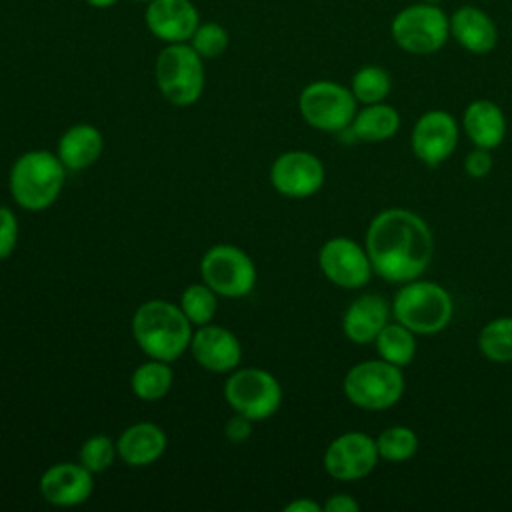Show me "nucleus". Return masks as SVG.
<instances>
[{
	"label": "nucleus",
	"mask_w": 512,
	"mask_h": 512,
	"mask_svg": "<svg viewBox=\"0 0 512 512\" xmlns=\"http://www.w3.org/2000/svg\"><path fill=\"white\" fill-rule=\"evenodd\" d=\"M154 76L160 94L174 106L194 104L204 90L202 56L186 42L166 44L160 50Z\"/></svg>",
	"instance_id": "nucleus-6"
},
{
	"label": "nucleus",
	"mask_w": 512,
	"mask_h": 512,
	"mask_svg": "<svg viewBox=\"0 0 512 512\" xmlns=\"http://www.w3.org/2000/svg\"><path fill=\"white\" fill-rule=\"evenodd\" d=\"M18 242V220L8 206H0V260L8 258Z\"/></svg>",
	"instance_id": "nucleus-32"
},
{
	"label": "nucleus",
	"mask_w": 512,
	"mask_h": 512,
	"mask_svg": "<svg viewBox=\"0 0 512 512\" xmlns=\"http://www.w3.org/2000/svg\"><path fill=\"white\" fill-rule=\"evenodd\" d=\"M132 336L140 350L156 360L172 362L184 354L192 338V322L180 304L148 300L132 316Z\"/></svg>",
	"instance_id": "nucleus-2"
},
{
	"label": "nucleus",
	"mask_w": 512,
	"mask_h": 512,
	"mask_svg": "<svg viewBox=\"0 0 512 512\" xmlns=\"http://www.w3.org/2000/svg\"><path fill=\"white\" fill-rule=\"evenodd\" d=\"M434 240L428 224L406 208H388L366 230L372 272L388 282L416 280L430 264Z\"/></svg>",
	"instance_id": "nucleus-1"
},
{
	"label": "nucleus",
	"mask_w": 512,
	"mask_h": 512,
	"mask_svg": "<svg viewBox=\"0 0 512 512\" xmlns=\"http://www.w3.org/2000/svg\"><path fill=\"white\" fill-rule=\"evenodd\" d=\"M190 352L194 360L208 372H232L242 358V346L236 334L224 326L204 324L190 338Z\"/></svg>",
	"instance_id": "nucleus-15"
},
{
	"label": "nucleus",
	"mask_w": 512,
	"mask_h": 512,
	"mask_svg": "<svg viewBox=\"0 0 512 512\" xmlns=\"http://www.w3.org/2000/svg\"><path fill=\"white\" fill-rule=\"evenodd\" d=\"M136 2H146V4H148V2H150V0H136Z\"/></svg>",
	"instance_id": "nucleus-39"
},
{
	"label": "nucleus",
	"mask_w": 512,
	"mask_h": 512,
	"mask_svg": "<svg viewBox=\"0 0 512 512\" xmlns=\"http://www.w3.org/2000/svg\"><path fill=\"white\" fill-rule=\"evenodd\" d=\"M170 362L150 358L148 362L140 364L132 376H130V388L132 392L146 402L160 400L168 394L172 386V368L168 366Z\"/></svg>",
	"instance_id": "nucleus-24"
},
{
	"label": "nucleus",
	"mask_w": 512,
	"mask_h": 512,
	"mask_svg": "<svg viewBox=\"0 0 512 512\" xmlns=\"http://www.w3.org/2000/svg\"><path fill=\"white\" fill-rule=\"evenodd\" d=\"M392 88L390 72L376 64H366L358 68L350 80V90L356 102L362 104H376L382 102Z\"/></svg>",
	"instance_id": "nucleus-26"
},
{
	"label": "nucleus",
	"mask_w": 512,
	"mask_h": 512,
	"mask_svg": "<svg viewBox=\"0 0 512 512\" xmlns=\"http://www.w3.org/2000/svg\"><path fill=\"white\" fill-rule=\"evenodd\" d=\"M400 126V114L394 106L376 102L364 104L360 112H356L350 130L358 140L364 142H380L396 134Z\"/></svg>",
	"instance_id": "nucleus-23"
},
{
	"label": "nucleus",
	"mask_w": 512,
	"mask_h": 512,
	"mask_svg": "<svg viewBox=\"0 0 512 512\" xmlns=\"http://www.w3.org/2000/svg\"><path fill=\"white\" fill-rule=\"evenodd\" d=\"M298 108L306 124L322 132H340L356 116V98L350 88L332 80H314L298 96Z\"/></svg>",
	"instance_id": "nucleus-8"
},
{
	"label": "nucleus",
	"mask_w": 512,
	"mask_h": 512,
	"mask_svg": "<svg viewBox=\"0 0 512 512\" xmlns=\"http://www.w3.org/2000/svg\"><path fill=\"white\" fill-rule=\"evenodd\" d=\"M118 450H116V444L104 436V434H96V436H90L82 446H80V452H78V462L90 470L92 474H98V472H104L112 466L114 458H116Z\"/></svg>",
	"instance_id": "nucleus-31"
},
{
	"label": "nucleus",
	"mask_w": 512,
	"mask_h": 512,
	"mask_svg": "<svg viewBox=\"0 0 512 512\" xmlns=\"http://www.w3.org/2000/svg\"><path fill=\"white\" fill-rule=\"evenodd\" d=\"M464 168H466V172H468L472 178H484V176L492 170V156H490V150L476 146V148L466 156Z\"/></svg>",
	"instance_id": "nucleus-33"
},
{
	"label": "nucleus",
	"mask_w": 512,
	"mask_h": 512,
	"mask_svg": "<svg viewBox=\"0 0 512 512\" xmlns=\"http://www.w3.org/2000/svg\"><path fill=\"white\" fill-rule=\"evenodd\" d=\"M104 148L100 130L92 124H74L58 140V158L66 170H84L92 166Z\"/></svg>",
	"instance_id": "nucleus-22"
},
{
	"label": "nucleus",
	"mask_w": 512,
	"mask_h": 512,
	"mask_svg": "<svg viewBox=\"0 0 512 512\" xmlns=\"http://www.w3.org/2000/svg\"><path fill=\"white\" fill-rule=\"evenodd\" d=\"M202 282L218 296L242 298L254 290L256 266L238 246L216 244L200 260Z\"/></svg>",
	"instance_id": "nucleus-10"
},
{
	"label": "nucleus",
	"mask_w": 512,
	"mask_h": 512,
	"mask_svg": "<svg viewBox=\"0 0 512 512\" xmlns=\"http://www.w3.org/2000/svg\"><path fill=\"white\" fill-rule=\"evenodd\" d=\"M376 448L380 458L390 462H402L416 454L418 436L408 426H390L378 434Z\"/></svg>",
	"instance_id": "nucleus-29"
},
{
	"label": "nucleus",
	"mask_w": 512,
	"mask_h": 512,
	"mask_svg": "<svg viewBox=\"0 0 512 512\" xmlns=\"http://www.w3.org/2000/svg\"><path fill=\"white\" fill-rule=\"evenodd\" d=\"M418 2H428V4H440L442 0H418Z\"/></svg>",
	"instance_id": "nucleus-38"
},
{
	"label": "nucleus",
	"mask_w": 512,
	"mask_h": 512,
	"mask_svg": "<svg viewBox=\"0 0 512 512\" xmlns=\"http://www.w3.org/2000/svg\"><path fill=\"white\" fill-rule=\"evenodd\" d=\"M146 28L166 44L186 42L200 24V14L190 0H150L144 10Z\"/></svg>",
	"instance_id": "nucleus-16"
},
{
	"label": "nucleus",
	"mask_w": 512,
	"mask_h": 512,
	"mask_svg": "<svg viewBox=\"0 0 512 512\" xmlns=\"http://www.w3.org/2000/svg\"><path fill=\"white\" fill-rule=\"evenodd\" d=\"M64 178L66 166L60 162L58 154L30 150L14 160L8 184L18 206L30 212H40L56 202Z\"/></svg>",
	"instance_id": "nucleus-3"
},
{
	"label": "nucleus",
	"mask_w": 512,
	"mask_h": 512,
	"mask_svg": "<svg viewBox=\"0 0 512 512\" xmlns=\"http://www.w3.org/2000/svg\"><path fill=\"white\" fill-rule=\"evenodd\" d=\"M452 298L436 282L410 280L396 292L392 302L394 318L414 334H436L452 318Z\"/></svg>",
	"instance_id": "nucleus-4"
},
{
	"label": "nucleus",
	"mask_w": 512,
	"mask_h": 512,
	"mask_svg": "<svg viewBox=\"0 0 512 512\" xmlns=\"http://www.w3.org/2000/svg\"><path fill=\"white\" fill-rule=\"evenodd\" d=\"M216 292L208 286V284H190L182 296H180V308L186 314V318L192 324L204 326L210 324L216 310H218V300H216Z\"/></svg>",
	"instance_id": "nucleus-28"
},
{
	"label": "nucleus",
	"mask_w": 512,
	"mask_h": 512,
	"mask_svg": "<svg viewBox=\"0 0 512 512\" xmlns=\"http://www.w3.org/2000/svg\"><path fill=\"white\" fill-rule=\"evenodd\" d=\"M274 190L288 198H308L324 184V166L318 156L304 150L280 154L270 166Z\"/></svg>",
	"instance_id": "nucleus-13"
},
{
	"label": "nucleus",
	"mask_w": 512,
	"mask_h": 512,
	"mask_svg": "<svg viewBox=\"0 0 512 512\" xmlns=\"http://www.w3.org/2000/svg\"><path fill=\"white\" fill-rule=\"evenodd\" d=\"M230 44L228 30L218 22H200L190 36V46L204 58H218Z\"/></svg>",
	"instance_id": "nucleus-30"
},
{
	"label": "nucleus",
	"mask_w": 512,
	"mask_h": 512,
	"mask_svg": "<svg viewBox=\"0 0 512 512\" xmlns=\"http://www.w3.org/2000/svg\"><path fill=\"white\" fill-rule=\"evenodd\" d=\"M374 342H376V350H378L380 358L394 366H400V368L410 364L416 354L414 332L408 330L400 322L386 324Z\"/></svg>",
	"instance_id": "nucleus-25"
},
{
	"label": "nucleus",
	"mask_w": 512,
	"mask_h": 512,
	"mask_svg": "<svg viewBox=\"0 0 512 512\" xmlns=\"http://www.w3.org/2000/svg\"><path fill=\"white\" fill-rule=\"evenodd\" d=\"M450 36L470 54H488L498 44V28L482 8L466 4L450 14Z\"/></svg>",
	"instance_id": "nucleus-18"
},
{
	"label": "nucleus",
	"mask_w": 512,
	"mask_h": 512,
	"mask_svg": "<svg viewBox=\"0 0 512 512\" xmlns=\"http://www.w3.org/2000/svg\"><path fill=\"white\" fill-rule=\"evenodd\" d=\"M228 406L248 420H266L282 404V386L274 374L262 368L234 370L224 384Z\"/></svg>",
	"instance_id": "nucleus-9"
},
{
	"label": "nucleus",
	"mask_w": 512,
	"mask_h": 512,
	"mask_svg": "<svg viewBox=\"0 0 512 512\" xmlns=\"http://www.w3.org/2000/svg\"><path fill=\"white\" fill-rule=\"evenodd\" d=\"M324 512H358L360 510V504L348 496V494H332L324 506H322Z\"/></svg>",
	"instance_id": "nucleus-35"
},
{
	"label": "nucleus",
	"mask_w": 512,
	"mask_h": 512,
	"mask_svg": "<svg viewBox=\"0 0 512 512\" xmlns=\"http://www.w3.org/2000/svg\"><path fill=\"white\" fill-rule=\"evenodd\" d=\"M322 506L310 498H298L284 506V512H320Z\"/></svg>",
	"instance_id": "nucleus-36"
},
{
	"label": "nucleus",
	"mask_w": 512,
	"mask_h": 512,
	"mask_svg": "<svg viewBox=\"0 0 512 512\" xmlns=\"http://www.w3.org/2000/svg\"><path fill=\"white\" fill-rule=\"evenodd\" d=\"M90 6H94V8H110V6H114L118 0H86Z\"/></svg>",
	"instance_id": "nucleus-37"
},
{
	"label": "nucleus",
	"mask_w": 512,
	"mask_h": 512,
	"mask_svg": "<svg viewBox=\"0 0 512 512\" xmlns=\"http://www.w3.org/2000/svg\"><path fill=\"white\" fill-rule=\"evenodd\" d=\"M388 324V306L378 294H364L356 298L344 312L342 330L348 340L368 344L376 340L380 330Z\"/></svg>",
	"instance_id": "nucleus-20"
},
{
	"label": "nucleus",
	"mask_w": 512,
	"mask_h": 512,
	"mask_svg": "<svg viewBox=\"0 0 512 512\" xmlns=\"http://www.w3.org/2000/svg\"><path fill=\"white\" fill-rule=\"evenodd\" d=\"M376 440L364 432H344L336 436L324 452L326 472L342 482L368 476L378 462Z\"/></svg>",
	"instance_id": "nucleus-11"
},
{
	"label": "nucleus",
	"mask_w": 512,
	"mask_h": 512,
	"mask_svg": "<svg viewBox=\"0 0 512 512\" xmlns=\"http://www.w3.org/2000/svg\"><path fill=\"white\" fill-rule=\"evenodd\" d=\"M410 144L418 160L428 166H438L458 144V124L444 110H428L416 120Z\"/></svg>",
	"instance_id": "nucleus-14"
},
{
	"label": "nucleus",
	"mask_w": 512,
	"mask_h": 512,
	"mask_svg": "<svg viewBox=\"0 0 512 512\" xmlns=\"http://www.w3.org/2000/svg\"><path fill=\"white\" fill-rule=\"evenodd\" d=\"M318 264L322 274L340 288H360L372 274L366 250L346 236L326 240L318 252Z\"/></svg>",
	"instance_id": "nucleus-12"
},
{
	"label": "nucleus",
	"mask_w": 512,
	"mask_h": 512,
	"mask_svg": "<svg viewBox=\"0 0 512 512\" xmlns=\"http://www.w3.org/2000/svg\"><path fill=\"white\" fill-rule=\"evenodd\" d=\"M480 352L492 362H512V316H500L482 326Z\"/></svg>",
	"instance_id": "nucleus-27"
},
{
	"label": "nucleus",
	"mask_w": 512,
	"mask_h": 512,
	"mask_svg": "<svg viewBox=\"0 0 512 512\" xmlns=\"http://www.w3.org/2000/svg\"><path fill=\"white\" fill-rule=\"evenodd\" d=\"M390 36L400 50L414 56H428L448 42L450 16L438 4L414 2L394 14Z\"/></svg>",
	"instance_id": "nucleus-5"
},
{
	"label": "nucleus",
	"mask_w": 512,
	"mask_h": 512,
	"mask_svg": "<svg viewBox=\"0 0 512 512\" xmlns=\"http://www.w3.org/2000/svg\"><path fill=\"white\" fill-rule=\"evenodd\" d=\"M42 498L52 506H78L86 502L94 490L92 472L80 462H60L44 470L38 482Z\"/></svg>",
	"instance_id": "nucleus-17"
},
{
	"label": "nucleus",
	"mask_w": 512,
	"mask_h": 512,
	"mask_svg": "<svg viewBox=\"0 0 512 512\" xmlns=\"http://www.w3.org/2000/svg\"><path fill=\"white\" fill-rule=\"evenodd\" d=\"M166 444V434L158 424L136 422L118 436L116 450L128 466H148L164 454Z\"/></svg>",
	"instance_id": "nucleus-19"
},
{
	"label": "nucleus",
	"mask_w": 512,
	"mask_h": 512,
	"mask_svg": "<svg viewBox=\"0 0 512 512\" xmlns=\"http://www.w3.org/2000/svg\"><path fill=\"white\" fill-rule=\"evenodd\" d=\"M346 398L364 410H386L394 406L404 392L400 366L386 360H364L354 364L344 376Z\"/></svg>",
	"instance_id": "nucleus-7"
},
{
	"label": "nucleus",
	"mask_w": 512,
	"mask_h": 512,
	"mask_svg": "<svg viewBox=\"0 0 512 512\" xmlns=\"http://www.w3.org/2000/svg\"><path fill=\"white\" fill-rule=\"evenodd\" d=\"M462 126L472 144L486 150L500 146L506 134V118L502 108L486 98L472 100L466 106L462 114Z\"/></svg>",
	"instance_id": "nucleus-21"
},
{
	"label": "nucleus",
	"mask_w": 512,
	"mask_h": 512,
	"mask_svg": "<svg viewBox=\"0 0 512 512\" xmlns=\"http://www.w3.org/2000/svg\"><path fill=\"white\" fill-rule=\"evenodd\" d=\"M250 422H252V420H248V418L242 416V414L232 416V418L226 422V426H224L226 438L232 440V442H242V440H246V438L250 436Z\"/></svg>",
	"instance_id": "nucleus-34"
}]
</instances>
